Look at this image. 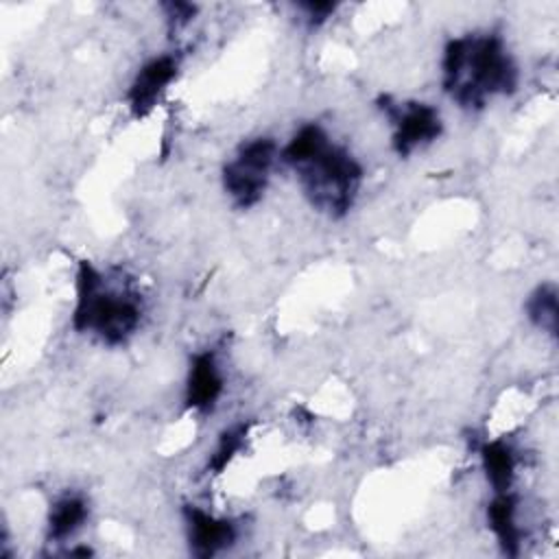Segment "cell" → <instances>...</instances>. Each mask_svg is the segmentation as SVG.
<instances>
[{
  "instance_id": "obj_1",
  "label": "cell",
  "mask_w": 559,
  "mask_h": 559,
  "mask_svg": "<svg viewBox=\"0 0 559 559\" xmlns=\"http://www.w3.org/2000/svg\"><path fill=\"white\" fill-rule=\"evenodd\" d=\"M280 159L293 168L301 192L319 212L343 216L352 210L365 179L362 164L314 122L304 124L280 148Z\"/></svg>"
},
{
  "instance_id": "obj_2",
  "label": "cell",
  "mask_w": 559,
  "mask_h": 559,
  "mask_svg": "<svg viewBox=\"0 0 559 559\" xmlns=\"http://www.w3.org/2000/svg\"><path fill=\"white\" fill-rule=\"evenodd\" d=\"M520 68L498 33H469L445 44L441 85L463 109H483L496 96H511Z\"/></svg>"
},
{
  "instance_id": "obj_3",
  "label": "cell",
  "mask_w": 559,
  "mask_h": 559,
  "mask_svg": "<svg viewBox=\"0 0 559 559\" xmlns=\"http://www.w3.org/2000/svg\"><path fill=\"white\" fill-rule=\"evenodd\" d=\"M92 262L83 260L74 280L72 328L92 334L105 345H124L140 328L142 297L124 282H114Z\"/></svg>"
},
{
  "instance_id": "obj_4",
  "label": "cell",
  "mask_w": 559,
  "mask_h": 559,
  "mask_svg": "<svg viewBox=\"0 0 559 559\" xmlns=\"http://www.w3.org/2000/svg\"><path fill=\"white\" fill-rule=\"evenodd\" d=\"M280 159V146L269 135H258L242 142L231 159L223 166V190L234 205L247 210L255 205L271 179V170Z\"/></svg>"
},
{
  "instance_id": "obj_5",
  "label": "cell",
  "mask_w": 559,
  "mask_h": 559,
  "mask_svg": "<svg viewBox=\"0 0 559 559\" xmlns=\"http://www.w3.org/2000/svg\"><path fill=\"white\" fill-rule=\"evenodd\" d=\"M380 109L391 124V146L400 157L413 155L417 148L435 142L441 135V116L428 103H395L384 96L380 100Z\"/></svg>"
},
{
  "instance_id": "obj_6",
  "label": "cell",
  "mask_w": 559,
  "mask_h": 559,
  "mask_svg": "<svg viewBox=\"0 0 559 559\" xmlns=\"http://www.w3.org/2000/svg\"><path fill=\"white\" fill-rule=\"evenodd\" d=\"M179 72V59L170 52L151 57L140 66L135 72L129 92H127V107L135 118H144L153 111V107L159 103L162 94L168 90V85L177 79Z\"/></svg>"
},
{
  "instance_id": "obj_7",
  "label": "cell",
  "mask_w": 559,
  "mask_h": 559,
  "mask_svg": "<svg viewBox=\"0 0 559 559\" xmlns=\"http://www.w3.org/2000/svg\"><path fill=\"white\" fill-rule=\"evenodd\" d=\"M188 544L197 557H214L227 550L236 542V524L227 518H218L197 504L183 509Z\"/></svg>"
},
{
  "instance_id": "obj_8",
  "label": "cell",
  "mask_w": 559,
  "mask_h": 559,
  "mask_svg": "<svg viewBox=\"0 0 559 559\" xmlns=\"http://www.w3.org/2000/svg\"><path fill=\"white\" fill-rule=\"evenodd\" d=\"M225 391V373L214 352H199L190 360L186 378V406L197 413H212Z\"/></svg>"
},
{
  "instance_id": "obj_9",
  "label": "cell",
  "mask_w": 559,
  "mask_h": 559,
  "mask_svg": "<svg viewBox=\"0 0 559 559\" xmlns=\"http://www.w3.org/2000/svg\"><path fill=\"white\" fill-rule=\"evenodd\" d=\"M487 526L504 555L518 557L522 544V526L518 520V496L511 491L493 493L487 504Z\"/></svg>"
},
{
  "instance_id": "obj_10",
  "label": "cell",
  "mask_w": 559,
  "mask_h": 559,
  "mask_svg": "<svg viewBox=\"0 0 559 559\" xmlns=\"http://www.w3.org/2000/svg\"><path fill=\"white\" fill-rule=\"evenodd\" d=\"M480 465L493 493L511 491L518 474V454L507 439H491L480 445Z\"/></svg>"
},
{
  "instance_id": "obj_11",
  "label": "cell",
  "mask_w": 559,
  "mask_h": 559,
  "mask_svg": "<svg viewBox=\"0 0 559 559\" xmlns=\"http://www.w3.org/2000/svg\"><path fill=\"white\" fill-rule=\"evenodd\" d=\"M87 513H90V507L83 496H79V493L59 496L52 502V507L48 511V520H46L48 542L61 544V542H68L70 537H74L87 522Z\"/></svg>"
},
{
  "instance_id": "obj_12",
  "label": "cell",
  "mask_w": 559,
  "mask_h": 559,
  "mask_svg": "<svg viewBox=\"0 0 559 559\" xmlns=\"http://www.w3.org/2000/svg\"><path fill=\"white\" fill-rule=\"evenodd\" d=\"M524 312L526 319L542 332L557 336V312H559V304H557V286L546 282L539 284L524 301Z\"/></svg>"
},
{
  "instance_id": "obj_13",
  "label": "cell",
  "mask_w": 559,
  "mask_h": 559,
  "mask_svg": "<svg viewBox=\"0 0 559 559\" xmlns=\"http://www.w3.org/2000/svg\"><path fill=\"white\" fill-rule=\"evenodd\" d=\"M247 432H249L247 424H234L218 437L207 461V469H212V474H221L231 463V459L242 450Z\"/></svg>"
},
{
  "instance_id": "obj_14",
  "label": "cell",
  "mask_w": 559,
  "mask_h": 559,
  "mask_svg": "<svg viewBox=\"0 0 559 559\" xmlns=\"http://www.w3.org/2000/svg\"><path fill=\"white\" fill-rule=\"evenodd\" d=\"M166 11V24L170 31H179L183 26H188L194 20L197 7L190 2H166L164 4Z\"/></svg>"
},
{
  "instance_id": "obj_15",
  "label": "cell",
  "mask_w": 559,
  "mask_h": 559,
  "mask_svg": "<svg viewBox=\"0 0 559 559\" xmlns=\"http://www.w3.org/2000/svg\"><path fill=\"white\" fill-rule=\"evenodd\" d=\"M299 9L306 13L310 24H321L323 20H328L330 13H334L336 4H332V2H306V4H299Z\"/></svg>"
}]
</instances>
